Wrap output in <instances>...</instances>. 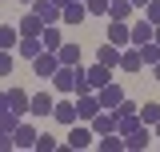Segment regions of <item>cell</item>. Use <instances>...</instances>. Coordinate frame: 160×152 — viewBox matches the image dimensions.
Segmentation results:
<instances>
[{
  "label": "cell",
  "mask_w": 160,
  "mask_h": 152,
  "mask_svg": "<svg viewBox=\"0 0 160 152\" xmlns=\"http://www.w3.org/2000/svg\"><path fill=\"white\" fill-rule=\"evenodd\" d=\"M92 140H96V128H84V124H72V132H68V148H88V144H92Z\"/></svg>",
  "instance_id": "5b68a950"
},
{
  "label": "cell",
  "mask_w": 160,
  "mask_h": 152,
  "mask_svg": "<svg viewBox=\"0 0 160 152\" xmlns=\"http://www.w3.org/2000/svg\"><path fill=\"white\" fill-rule=\"evenodd\" d=\"M20 4H36V0H20Z\"/></svg>",
  "instance_id": "836d02e7"
},
{
  "label": "cell",
  "mask_w": 160,
  "mask_h": 152,
  "mask_svg": "<svg viewBox=\"0 0 160 152\" xmlns=\"http://www.w3.org/2000/svg\"><path fill=\"white\" fill-rule=\"evenodd\" d=\"M120 68H124V72H140V68H144V52H140L136 44H132V48L124 52V60H120Z\"/></svg>",
  "instance_id": "7c38bea8"
},
{
  "label": "cell",
  "mask_w": 160,
  "mask_h": 152,
  "mask_svg": "<svg viewBox=\"0 0 160 152\" xmlns=\"http://www.w3.org/2000/svg\"><path fill=\"white\" fill-rule=\"evenodd\" d=\"M40 40H44V48H52V52H56L60 44H64V40H60V28H56V24H44V32H40Z\"/></svg>",
  "instance_id": "d6986e66"
},
{
  "label": "cell",
  "mask_w": 160,
  "mask_h": 152,
  "mask_svg": "<svg viewBox=\"0 0 160 152\" xmlns=\"http://www.w3.org/2000/svg\"><path fill=\"white\" fill-rule=\"evenodd\" d=\"M148 140H152V136H148V124H144V128H136L132 136H124V144H128L132 152H144V148H148Z\"/></svg>",
  "instance_id": "ac0fdd59"
},
{
  "label": "cell",
  "mask_w": 160,
  "mask_h": 152,
  "mask_svg": "<svg viewBox=\"0 0 160 152\" xmlns=\"http://www.w3.org/2000/svg\"><path fill=\"white\" fill-rule=\"evenodd\" d=\"M152 72H156V80H160V64H156V68H152Z\"/></svg>",
  "instance_id": "1f68e13d"
},
{
  "label": "cell",
  "mask_w": 160,
  "mask_h": 152,
  "mask_svg": "<svg viewBox=\"0 0 160 152\" xmlns=\"http://www.w3.org/2000/svg\"><path fill=\"white\" fill-rule=\"evenodd\" d=\"M32 68H36V76H44V80H48V76H56V68H60V56L52 52V48H44V52H40V56L32 60Z\"/></svg>",
  "instance_id": "3957f363"
},
{
  "label": "cell",
  "mask_w": 160,
  "mask_h": 152,
  "mask_svg": "<svg viewBox=\"0 0 160 152\" xmlns=\"http://www.w3.org/2000/svg\"><path fill=\"white\" fill-rule=\"evenodd\" d=\"M96 96H100V104H104V108H120V104H124V88H120V84H112V80H108Z\"/></svg>",
  "instance_id": "52a82bcc"
},
{
  "label": "cell",
  "mask_w": 160,
  "mask_h": 152,
  "mask_svg": "<svg viewBox=\"0 0 160 152\" xmlns=\"http://www.w3.org/2000/svg\"><path fill=\"white\" fill-rule=\"evenodd\" d=\"M40 32H44V20L36 12H28V16L20 20V36H40Z\"/></svg>",
  "instance_id": "9a60e30c"
},
{
  "label": "cell",
  "mask_w": 160,
  "mask_h": 152,
  "mask_svg": "<svg viewBox=\"0 0 160 152\" xmlns=\"http://www.w3.org/2000/svg\"><path fill=\"white\" fill-rule=\"evenodd\" d=\"M80 120H96L100 112H104V104H100V96H92V92H80Z\"/></svg>",
  "instance_id": "277c9868"
},
{
  "label": "cell",
  "mask_w": 160,
  "mask_h": 152,
  "mask_svg": "<svg viewBox=\"0 0 160 152\" xmlns=\"http://www.w3.org/2000/svg\"><path fill=\"white\" fill-rule=\"evenodd\" d=\"M136 48L144 52V64H148V68H156V64H160V44H156V40H148V44H136Z\"/></svg>",
  "instance_id": "ffe728a7"
},
{
  "label": "cell",
  "mask_w": 160,
  "mask_h": 152,
  "mask_svg": "<svg viewBox=\"0 0 160 152\" xmlns=\"http://www.w3.org/2000/svg\"><path fill=\"white\" fill-rule=\"evenodd\" d=\"M4 108H12V112H32V96L24 92V88H8V92H4Z\"/></svg>",
  "instance_id": "7a4b0ae2"
},
{
  "label": "cell",
  "mask_w": 160,
  "mask_h": 152,
  "mask_svg": "<svg viewBox=\"0 0 160 152\" xmlns=\"http://www.w3.org/2000/svg\"><path fill=\"white\" fill-rule=\"evenodd\" d=\"M56 4H60V8H68V4H72V0H56Z\"/></svg>",
  "instance_id": "4dcf8cb0"
},
{
  "label": "cell",
  "mask_w": 160,
  "mask_h": 152,
  "mask_svg": "<svg viewBox=\"0 0 160 152\" xmlns=\"http://www.w3.org/2000/svg\"><path fill=\"white\" fill-rule=\"evenodd\" d=\"M52 148H56V140H52V136H40V140H36V152H52Z\"/></svg>",
  "instance_id": "f1b7e54d"
},
{
  "label": "cell",
  "mask_w": 160,
  "mask_h": 152,
  "mask_svg": "<svg viewBox=\"0 0 160 152\" xmlns=\"http://www.w3.org/2000/svg\"><path fill=\"white\" fill-rule=\"evenodd\" d=\"M16 128H20V124H16V112H12V108H4V112H0V136H12Z\"/></svg>",
  "instance_id": "603a6c76"
},
{
  "label": "cell",
  "mask_w": 160,
  "mask_h": 152,
  "mask_svg": "<svg viewBox=\"0 0 160 152\" xmlns=\"http://www.w3.org/2000/svg\"><path fill=\"white\" fill-rule=\"evenodd\" d=\"M96 60L100 64H108V68H120V60H124V52H120V44H100V52H96Z\"/></svg>",
  "instance_id": "30bf717a"
},
{
  "label": "cell",
  "mask_w": 160,
  "mask_h": 152,
  "mask_svg": "<svg viewBox=\"0 0 160 152\" xmlns=\"http://www.w3.org/2000/svg\"><path fill=\"white\" fill-rule=\"evenodd\" d=\"M84 16H88V4H84V0H72V4L64 8V24H80Z\"/></svg>",
  "instance_id": "e0dca14e"
},
{
  "label": "cell",
  "mask_w": 160,
  "mask_h": 152,
  "mask_svg": "<svg viewBox=\"0 0 160 152\" xmlns=\"http://www.w3.org/2000/svg\"><path fill=\"white\" fill-rule=\"evenodd\" d=\"M96 144H100L104 152H120V148H128V144H124V136H120V132H108V136H100Z\"/></svg>",
  "instance_id": "7402d4cb"
},
{
  "label": "cell",
  "mask_w": 160,
  "mask_h": 152,
  "mask_svg": "<svg viewBox=\"0 0 160 152\" xmlns=\"http://www.w3.org/2000/svg\"><path fill=\"white\" fill-rule=\"evenodd\" d=\"M156 136H160V124H156Z\"/></svg>",
  "instance_id": "e575fe53"
},
{
  "label": "cell",
  "mask_w": 160,
  "mask_h": 152,
  "mask_svg": "<svg viewBox=\"0 0 160 152\" xmlns=\"http://www.w3.org/2000/svg\"><path fill=\"white\" fill-rule=\"evenodd\" d=\"M148 40H156V24L144 16V20L132 24V44H148Z\"/></svg>",
  "instance_id": "9c48e42d"
},
{
  "label": "cell",
  "mask_w": 160,
  "mask_h": 152,
  "mask_svg": "<svg viewBox=\"0 0 160 152\" xmlns=\"http://www.w3.org/2000/svg\"><path fill=\"white\" fill-rule=\"evenodd\" d=\"M144 16L152 20V24H160V0H152V4H148V8H144Z\"/></svg>",
  "instance_id": "83f0119b"
},
{
  "label": "cell",
  "mask_w": 160,
  "mask_h": 152,
  "mask_svg": "<svg viewBox=\"0 0 160 152\" xmlns=\"http://www.w3.org/2000/svg\"><path fill=\"white\" fill-rule=\"evenodd\" d=\"M132 4H136V12H144V8H148L152 0H132Z\"/></svg>",
  "instance_id": "f546056e"
},
{
  "label": "cell",
  "mask_w": 160,
  "mask_h": 152,
  "mask_svg": "<svg viewBox=\"0 0 160 152\" xmlns=\"http://www.w3.org/2000/svg\"><path fill=\"white\" fill-rule=\"evenodd\" d=\"M16 52H20V56H24V60H36L40 52H44V40H40V36H20V44H16Z\"/></svg>",
  "instance_id": "8fae6325"
},
{
  "label": "cell",
  "mask_w": 160,
  "mask_h": 152,
  "mask_svg": "<svg viewBox=\"0 0 160 152\" xmlns=\"http://www.w3.org/2000/svg\"><path fill=\"white\" fill-rule=\"evenodd\" d=\"M108 80H112V68L96 60V64H92V68L84 72V80H80V92H100V88H104Z\"/></svg>",
  "instance_id": "6da1fadb"
},
{
  "label": "cell",
  "mask_w": 160,
  "mask_h": 152,
  "mask_svg": "<svg viewBox=\"0 0 160 152\" xmlns=\"http://www.w3.org/2000/svg\"><path fill=\"white\" fill-rule=\"evenodd\" d=\"M0 72H4V76L12 72V48H4V52H0Z\"/></svg>",
  "instance_id": "4316f807"
},
{
  "label": "cell",
  "mask_w": 160,
  "mask_h": 152,
  "mask_svg": "<svg viewBox=\"0 0 160 152\" xmlns=\"http://www.w3.org/2000/svg\"><path fill=\"white\" fill-rule=\"evenodd\" d=\"M140 120H144V124H160V104L156 100H144V104H140Z\"/></svg>",
  "instance_id": "44dd1931"
},
{
  "label": "cell",
  "mask_w": 160,
  "mask_h": 152,
  "mask_svg": "<svg viewBox=\"0 0 160 152\" xmlns=\"http://www.w3.org/2000/svg\"><path fill=\"white\" fill-rule=\"evenodd\" d=\"M56 56H60V64H80V48L76 44H60Z\"/></svg>",
  "instance_id": "cb8c5ba5"
},
{
  "label": "cell",
  "mask_w": 160,
  "mask_h": 152,
  "mask_svg": "<svg viewBox=\"0 0 160 152\" xmlns=\"http://www.w3.org/2000/svg\"><path fill=\"white\" fill-rule=\"evenodd\" d=\"M132 12H136L132 0H112V8H108V16H112V20H132Z\"/></svg>",
  "instance_id": "2e32d148"
},
{
  "label": "cell",
  "mask_w": 160,
  "mask_h": 152,
  "mask_svg": "<svg viewBox=\"0 0 160 152\" xmlns=\"http://www.w3.org/2000/svg\"><path fill=\"white\" fill-rule=\"evenodd\" d=\"M16 44H20V32L12 24H4V28H0V48H16Z\"/></svg>",
  "instance_id": "d4e9b609"
},
{
  "label": "cell",
  "mask_w": 160,
  "mask_h": 152,
  "mask_svg": "<svg viewBox=\"0 0 160 152\" xmlns=\"http://www.w3.org/2000/svg\"><path fill=\"white\" fill-rule=\"evenodd\" d=\"M56 112V100L48 92H40V96H32V116H52Z\"/></svg>",
  "instance_id": "4fadbf2b"
},
{
  "label": "cell",
  "mask_w": 160,
  "mask_h": 152,
  "mask_svg": "<svg viewBox=\"0 0 160 152\" xmlns=\"http://www.w3.org/2000/svg\"><path fill=\"white\" fill-rule=\"evenodd\" d=\"M60 120V124H68V128H72V124H76L80 120V104H72V100H56V112H52Z\"/></svg>",
  "instance_id": "ba28073f"
},
{
  "label": "cell",
  "mask_w": 160,
  "mask_h": 152,
  "mask_svg": "<svg viewBox=\"0 0 160 152\" xmlns=\"http://www.w3.org/2000/svg\"><path fill=\"white\" fill-rule=\"evenodd\" d=\"M36 140H40V136L32 132L28 124H20L16 132H12V144H16V148H36Z\"/></svg>",
  "instance_id": "5bb4252c"
},
{
  "label": "cell",
  "mask_w": 160,
  "mask_h": 152,
  "mask_svg": "<svg viewBox=\"0 0 160 152\" xmlns=\"http://www.w3.org/2000/svg\"><path fill=\"white\" fill-rule=\"evenodd\" d=\"M156 44H160V24H156Z\"/></svg>",
  "instance_id": "d6a6232c"
},
{
  "label": "cell",
  "mask_w": 160,
  "mask_h": 152,
  "mask_svg": "<svg viewBox=\"0 0 160 152\" xmlns=\"http://www.w3.org/2000/svg\"><path fill=\"white\" fill-rule=\"evenodd\" d=\"M108 40L120 44V48L132 44V24H128V20H112V24H108Z\"/></svg>",
  "instance_id": "8992f818"
},
{
  "label": "cell",
  "mask_w": 160,
  "mask_h": 152,
  "mask_svg": "<svg viewBox=\"0 0 160 152\" xmlns=\"http://www.w3.org/2000/svg\"><path fill=\"white\" fill-rule=\"evenodd\" d=\"M88 4V12H96V16H108V8H112V0H84Z\"/></svg>",
  "instance_id": "484cf974"
}]
</instances>
